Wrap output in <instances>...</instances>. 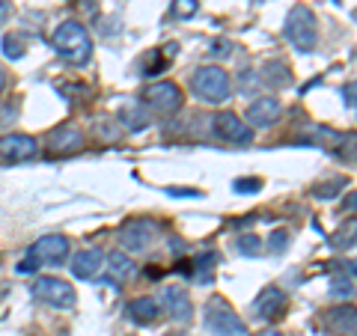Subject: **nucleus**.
<instances>
[{
  "label": "nucleus",
  "mask_w": 357,
  "mask_h": 336,
  "mask_svg": "<svg viewBox=\"0 0 357 336\" xmlns=\"http://www.w3.org/2000/svg\"><path fill=\"white\" fill-rule=\"evenodd\" d=\"M286 307H289V298H286L283 289L268 286L256 295V300L250 304V312H253V319H259V321H271L277 316H283Z\"/></svg>",
  "instance_id": "10"
},
{
  "label": "nucleus",
  "mask_w": 357,
  "mask_h": 336,
  "mask_svg": "<svg viewBox=\"0 0 357 336\" xmlns=\"http://www.w3.org/2000/svg\"><path fill=\"white\" fill-rule=\"evenodd\" d=\"M143 98H146V107L155 110V114H176V110L182 107V102H185L182 89H178L176 84H170V81L152 84Z\"/></svg>",
  "instance_id": "7"
},
{
  "label": "nucleus",
  "mask_w": 357,
  "mask_h": 336,
  "mask_svg": "<svg viewBox=\"0 0 357 336\" xmlns=\"http://www.w3.org/2000/svg\"><path fill=\"white\" fill-rule=\"evenodd\" d=\"M3 54H6V57H21V54H24V51H21V45H18V39H13V36H6L3 39Z\"/></svg>",
  "instance_id": "30"
},
{
  "label": "nucleus",
  "mask_w": 357,
  "mask_h": 336,
  "mask_svg": "<svg viewBox=\"0 0 357 336\" xmlns=\"http://www.w3.org/2000/svg\"><path fill=\"white\" fill-rule=\"evenodd\" d=\"M48 146L54 155H72L84 146V134L72 128V125H63L57 131H51V137H48Z\"/></svg>",
  "instance_id": "16"
},
{
  "label": "nucleus",
  "mask_w": 357,
  "mask_h": 336,
  "mask_svg": "<svg viewBox=\"0 0 357 336\" xmlns=\"http://www.w3.org/2000/svg\"><path fill=\"white\" fill-rule=\"evenodd\" d=\"M277 116H280V98H274V96H262L253 105H248L250 128H271Z\"/></svg>",
  "instance_id": "13"
},
{
  "label": "nucleus",
  "mask_w": 357,
  "mask_h": 336,
  "mask_svg": "<svg viewBox=\"0 0 357 336\" xmlns=\"http://www.w3.org/2000/svg\"><path fill=\"white\" fill-rule=\"evenodd\" d=\"M262 84L274 86V89H283L292 84V69L283 63V60H268L265 69H262Z\"/></svg>",
  "instance_id": "19"
},
{
  "label": "nucleus",
  "mask_w": 357,
  "mask_h": 336,
  "mask_svg": "<svg viewBox=\"0 0 357 336\" xmlns=\"http://www.w3.org/2000/svg\"><path fill=\"white\" fill-rule=\"evenodd\" d=\"M286 247H289V232L286 229L271 232V253H283Z\"/></svg>",
  "instance_id": "28"
},
{
  "label": "nucleus",
  "mask_w": 357,
  "mask_h": 336,
  "mask_svg": "<svg viewBox=\"0 0 357 336\" xmlns=\"http://www.w3.org/2000/svg\"><path fill=\"white\" fill-rule=\"evenodd\" d=\"M107 274L114 277L116 283H126V280H131V274H134L131 256H128V253H122V250L110 253V256H107Z\"/></svg>",
  "instance_id": "20"
},
{
  "label": "nucleus",
  "mask_w": 357,
  "mask_h": 336,
  "mask_svg": "<svg viewBox=\"0 0 357 336\" xmlns=\"http://www.w3.org/2000/svg\"><path fill=\"white\" fill-rule=\"evenodd\" d=\"M33 295L51 307H63V310L75 307V289H72V283H66L60 277H39L36 283H33Z\"/></svg>",
  "instance_id": "6"
},
{
  "label": "nucleus",
  "mask_w": 357,
  "mask_h": 336,
  "mask_svg": "<svg viewBox=\"0 0 357 336\" xmlns=\"http://www.w3.org/2000/svg\"><path fill=\"white\" fill-rule=\"evenodd\" d=\"M262 336H286V333H280V330H265Z\"/></svg>",
  "instance_id": "35"
},
{
  "label": "nucleus",
  "mask_w": 357,
  "mask_h": 336,
  "mask_svg": "<svg viewBox=\"0 0 357 336\" xmlns=\"http://www.w3.org/2000/svg\"><path fill=\"white\" fill-rule=\"evenodd\" d=\"M161 307L170 312L176 321H182V324H188V321L194 319L191 295H188L182 286H164V289H161Z\"/></svg>",
  "instance_id": "12"
},
{
  "label": "nucleus",
  "mask_w": 357,
  "mask_h": 336,
  "mask_svg": "<svg viewBox=\"0 0 357 336\" xmlns=\"http://www.w3.org/2000/svg\"><path fill=\"white\" fill-rule=\"evenodd\" d=\"M3 86H6V72L0 69V93H3Z\"/></svg>",
  "instance_id": "34"
},
{
  "label": "nucleus",
  "mask_w": 357,
  "mask_h": 336,
  "mask_svg": "<svg viewBox=\"0 0 357 336\" xmlns=\"http://www.w3.org/2000/svg\"><path fill=\"white\" fill-rule=\"evenodd\" d=\"M51 45L57 51V57L69 66H84L93 57V39H89L86 27L81 21H63L51 33Z\"/></svg>",
  "instance_id": "1"
},
{
  "label": "nucleus",
  "mask_w": 357,
  "mask_h": 336,
  "mask_svg": "<svg viewBox=\"0 0 357 336\" xmlns=\"http://www.w3.org/2000/svg\"><path fill=\"white\" fill-rule=\"evenodd\" d=\"M238 253H244V256H259L262 253L259 238H256V235H241V238H238Z\"/></svg>",
  "instance_id": "24"
},
{
  "label": "nucleus",
  "mask_w": 357,
  "mask_h": 336,
  "mask_svg": "<svg viewBox=\"0 0 357 336\" xmlns=\"http://www.w3.org/2000/svg\"><path fill=\"white\" fill-rule=\"evenodd\" d=\"M325 328L337 336H354L357 333V310L354 307H337L325 312Z\"/></svg>",
  "instance_id": "15"
},
{
  "label": "nucleus",
  "mask_w": 357,
  "mask_h": 336,
  "mask_svg": "<svg viewBox=\"0 0 357 336\" xmlns=\"http://www.w3.org/2000/svg\"><path fill=\"white\" fill-rule=\"evenodd\" d=\"M286 39L304 54L316 51L319 24H316V15H312L307 6H295L292 13H289V18H286Z\"/></svg>",
  "instance_id": "4"
},
{
  "label": "nucleus",
  "mask_w": 357,
  "mask_h": 336,
  "mask_svg": "<svg viewBox=\"0 0 357 336\" xmlns=\"http://www.w3.org/2000/svg\"><path fill=\"white\" fill-rule=\"evenodd\" d=\"M331 244H333L337 250H342V247H354V244H357V220H349L345 227H340L337 232H333Z\"/></svg>",
  "instance_id": "22"
},
{
  "label": "nucleus",
  "mask_w": 357,
  "mask_h": 336,
  "mask_svg": "<svg viewBox=\"0 0 357 336\" xmlns=\"http://www.w3.org/2000/svg\"><path fill=\"white\" fill-rule=\"evenodd\" d=\"M102 265H105V253L102 250H98V247H84L81 253H75L72 274L77 280H93L98 271H102Z\"/></svg>",
  "instance_id": "14"
},
{
  "label": "nucleus",
  "mask_w": 357,
  "mask_h": 336,
  "mask_svg": "<svg viewBox=\"0 0 357 336\" xmlns=\"http://www.w3.org/2000/svg\"><path fill=\"white\" fill-rule=\"evenodd\" d=\"M342 188H345V178H333V182L319 185V188H316V197L331 199V197H337V190H342Z\"/></svg>",
  "instance_id": "26"
},
{
  "label": "nucleus",
  "mask_w": 357,
  "mask_h": 336,
  "mask_svg": "<svg viewBox=\"0 0 357 336\" xmlns=\"http://www.w3.org/2000/svg\"><path fill=\"white\" fill-rule=\"evenodd\" d=\"M173 13L178 18H194L199 13V3L197 0H173Z\"/></svg>",
  "instance_id": "25"
},
{
  "label": "nucleus",
  "mask_w": 357,
  "mask_h": 336,
  "mask_svg": "<svg viewBox=\"0 0 357 336\" xmlns=\"http://www.w3.org/2000/svg\"><path fill=\"white\" fill-rule=\"evenodd\" d=\"M203 321H206V330L211 336H244L248 328L244 321L238 319V312L232 310L223 298H211L206 310H203Z\"/></svg>",
  "instance_id": "3"
},
{
  "label": "nucleus",
  "mask_w": 357,
  "mask_h": 336,
  "mask_svg": "<svg viewBox=\"0 0 357 336\" xmlns=\"http://www.w3.org/2000/svg\"><path fill=\"white\" fill-rule=\"evenodd\" d=\"M354 336H357V333H354Z\"/></svg>",
  "instance_id": "37"
},
{
  "label": "nucleus",
  "mask_w": 357,
  "mask_h": 336,
  "mask_svg": "<svg viewBox=\"0 0 357 336\" xmlns=\"http://www.w3.org/2000/svg\"><path fill=\"white\" fill-rule=\"evenodd\" d=\"M331 295L333 298H354V283L345 274L331 277Z\"/></svg>",
  "instance_id": "23"
},
{
  "label": "nucleus",
  "mask_w": 357,
  "mask_h": 336,
  "mask_svg": "<svg viewBox=\"0 0 357 336\" xmlns=\"http://www.w3.org/2000/svg\"><path fill=\"white\" fill-rule=\"evenodd\" d=\"M191 89L197 93L199 102L206 105H223L232 96V77L220 66H203L191 77Z\"/></svg>",
  "instance_id": "2"
},
{
  "label": "nucleus",
  "mask_w": 357,
  "mask_h": 336,
  "mask_svg": "<svg viewBox=\"0 0 357 336\" xmlns=\"http://www.w3.org/2000/svg\"><path fill=\"white\" fill-rule=\"evenodd\" d=\"M349 271H351V274H357V259H354V262H349Z\"/></svg>",
  "instance_id": "36"
},
{
  "label": "nucleus",
  "mask_w": 357,
  "mask_h": 336,
  "mask_svg": "<svg viewBox=\"0 0 357 336\" xmlns=\"http://www.w3.org/2000/svg\"><path fill=\"white\" fill-rule=\"evenodd\" d=\"M333 155H337L340 161H345V164H354L357 161V131H340V137H337V143H333V149H331Z\"/></svg>",
  "instance_id": "21"
},
{
  "label": "nucleus",
  "mask_w": 357,
  "mask_h": 336,
  "mask_svg": "<svg viewBox=\"0 0 357 336\" xmlns=\"http://www.w3.org/2000/svg\"><path fill=\"white\" fill-rule=\"evenodd\" d=\"M345 208H349V211H357V194H351L349 199H345Z\"/></svg>",
  "instance_id": "33"
},
{
  "label": "nucleus",
  "mask_w": 357,
  "mask_h": 336,
  "mask_svg": "<svg viewBox=\"0 0 357 336\" xmlns=\"http://www.w3.org/2000/svg\"><path fill=\"white\" fill-rule=\"evenodd\" d=\"M161 300H155V298H134L131 304L126 307L128 312V319L134 324H152V321H158L161 319Z\"/></svg>",
  "instance_id": "17"
},
{
  "label": "nucleus",
  "mask_w": 357,
  "mask_h": 336,
  "mask_svg": "<svg viewBox=\"0 0 357 336\" xmlns=\"http://www.w3.org/2000/svg\"><path fill=\"white\" fill-rule=\"evenodd\" d=\"M36 155H39V143L30 134H6V137H0V158L9 164L30 161Z\"/></svg>",
  "instance_id": "9"
},
{
  "label": "nucleus",
  "mask_w": 357,
  "mask_h": 336,
  "mask_svg": "<svg viewBox=\"0 0 357 336\" xmlns=\"http://www.w3.org/2000/svg\"><path fill=\"white\" fill-rule=\"evenodd\" d=\"M30 259L39 265H63L69 259V241L63 235H42L36 244H30Z\"/></svg>",
  "instance_id": "8"
},
{
  "label": "nucleus",
  "mask_w": 357,
  "mask_h": 336,
  "mask_svg": "<svg viewBox=\"0 0 357 336\" xmlns=\"http://www.w3.org/2000/svg\"><path fill=\"white\" fill-rule=\"evenodd\" d=\"M215 131L220 140L236 143V146H250L253 143V128L248 122H241L236 114H218L215 116Z\"/></svg>",
  "instance_id": "11"
},
{
  "label": "nucleus",
  "mask_w": 357,
  "mask_h": 336,
  "mask_svg": "<svg viewBox=\"0 0 357 336\" xmlns=\"http://www.w3.org/2000/svg\"><path fill=\"white\" fill-rule=\"evenodd\" d=\"M173 197H197V190H188V188H170Z\"/></svg>",
  "instance_id": "32"
},
{
  "label": "nucleus",
  "mask_w": 357,
  "mask_h": 336,
  "mask_svg": "<svg viewBox=\"0 0 357 336\" xmlns=\"http://www.w3.org/2000/svg\"><path fill=\"white\" fill-rule=\"evenodd\" d=\"M342 102H345V107H357V81L342 86Z\"/></svg>",
  "instance_id": "29"
},
{
  "label": "nucleus",
  "mask_w": 357,
  "mask_h": 336,
  "mask_svg": "<svg viewBox=\"0 0 357 336\" xmlns=\"http://www.w3.org/2000/svg\"><path fill=\"white\" fill-rule=\"evenodd\" d=\"M6 21H9V3L6 0H0V27H3Z\"/></svg>",
  "instance_id": "31"
},
{
  "label": "nucleus",
  "mask_w": 357,
  "mask_h": 336,
  "mask_svg": "<svg viewBox=\"0 0 357 336\" xmlns=\"http://www.w3.org/2000/svg\"><path fill=\"white\" fill-rule=\"evenodd\" d=\"M158 232H161V227L155 220H149V217H131V220H126L119 227V241H122V247H126V250L143 253V250L152 247V241L158 238Z\"/></svg>",
  "instance_id": "5"
},
{
  "label": "nucleus",
  "mask_w": 357,
  "mask_h": 336,
  "mask_svg": "<svg viewBox=\"0 0 357 336\" xmlns=\"http://www.w3.org/2000/svg\"><path fill=\"white\" fill-rule=\"evenodd\" d=\"M119 119H122V125H126V128L143 131L149 125V107H146V102H126L119 107Z\"/></svg>",
  "instance_id": "18"
},
{
  "label": "nucleus",
  "mask_w": 357,
  "mask_h": 336,
  "mask_svg": "<svg viewBox=\"0 0 357 336\" xmlns=\"http://www.w3.org/2000/svg\"><path fill=\"white\" fill-rule=\"evenodd\" d=\"M238 190V194H253V190L262 188V178H236V185H232Z\"/></svg>",
  "instance_id": "27"
}]
</instances>
